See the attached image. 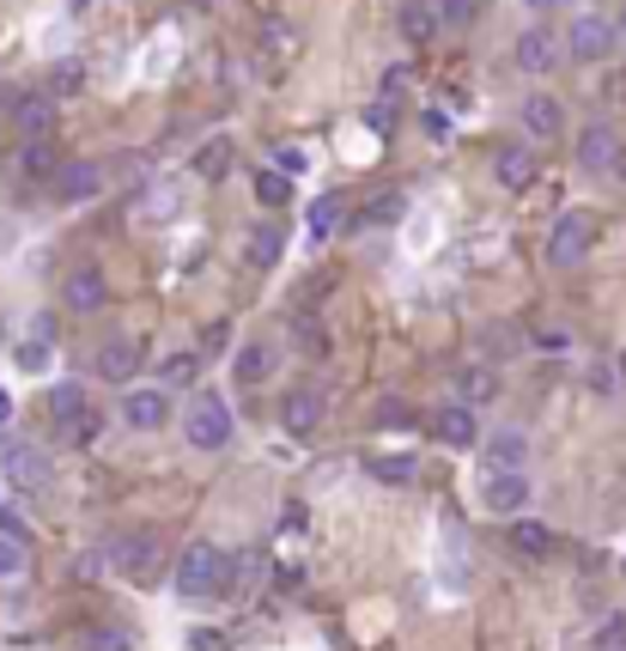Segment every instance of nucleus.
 Listing matches in <instances>:
<instances>
[{
	"instance_id": "09e8293b",
	"label": "nucleus",
	"mask_w": 626,
	"mask_h": 651,
	"mask_svg": "<svg viewBox=\"0 0 626 651\" xmlns=\"http://www.w3.org/2000/svg\"><path fill=\"white\" fill-rule=\"evenodd\" d=\"M177 7H207V0H177Z\"/></svg>"
},
{
	"instance_id": "aec40b11",
	"label": "nucleus",
	"mask_w": 626,
	"mask_h": 651,
	"mask_svg": "<svg viewBox=\"0 0 626 651\" xmlns=\"http://www.w3.org/2000/svg\"><path fill=\"white\" fill-rule=\"evenodd\" d=\"M438 438H445V445H456V451H468V445H475V438H480V426H475V408H468V402H445V408H438Z\"/></svg>"
},
{
	"instance_id": "20e7f679",
	"label": "nucleus",
	"mask_w": 626,
	"mask_h": 651,
	"mask_svg": "<svg viewBox=\"0 0 626 651\" xmlns=\"http://www.w3.org/2000/svg\"><path fill=\"white\" fill-rule=\"evenodd\" d=\"M590 244H596V226H590V214H578V207H566V214L554 219V231H547V263H554V268H578L584 256H590Z\"/></svg>"
},
{
	"instance_id": "f03ea898",
	"label": "nucleus",
	"mask_w": 626,
	"mask_h": 651,
	"mask_svg": "<svg viewBox=\"0 0 626 651\" xmlns=\"http://www.w3.org/2000/svg\"><path fill=\"white\" fill-rule=\"evenodd\" d=\"M0 481H7L19 500H43V493L56 487V463H49V451L12 438V445H0Z\"/></svg>"
},
{
	"instance_id": "4be33fe9",
	"label": "nucleus",
	"mask_w": 626,
	"mask_h": 651,
	"mask_svg": "<svg viewBox=\"0 0 626 651\" xmlns=\"http://www.w3.org/2000/svg\"><path fill=\"white\" fill-rule=\"evenodd\" d=\"M61 165H68V159L56 152V140H49V135L43 140H24V147L12 152V171H19V177H56Z\"/></svg>"
},
{
	"instance_id": "79ce46f5",
	"label": "nucleus",
	"mask_w": 626,
	"mask_h": 651,
	"mask_svg": "<svg viewBox=\"0 0 626 651\" xmlns=\"http://www.w3.org/2000/svg\"><path fill=\"white\" fill-rule=\"evenodd\" d=\"M480 347H499V359H511V329L505 323L499 329H480Z\"/></svg>"
},
{
	"instance_id": "0eeeda50",
	"label": "nucleus",
	"mask_w": 626,
	"mask_h": 651,
	"mask_svg": "<svg viewBox=\"0 0 626 651\" xmlns=\"http://www.w3.org/2000/svg\"><path fill=\"white\" fill-rule=\"evenodd\" d=\"M615 37H620V31L603 19V12H578V19H572V37H566V56H572V61H608Z\"/></svg>"
},
{
	"instance_id": "de8ad7c7",
	"label": "nucleus",
	"mask_w": 626,
	"mask_h": 651,
	"mask_svg": "<svg viewBox=\"0 0 626 651\" xmlns=\"http://www.w3.org/2000/svg\"><path fill=\"white\" fill-rule=\"evenodd\" d=\"M7 414H12V402H7V389H0V421H7Z\"/></svg>"
},
{
	"instance_id": "dca6fc26",
	"label": "nucleus",
	"mask_w": 626,
	"mask_h": 651,
	"mask_svg": "<svg viewBox=\"0 0 626 651\" xmlns=\"http://www.w3.org/2000/svg\"><path fill=\"white\" fill-rule=\"evenodd\" d=\"M116 572H122V579H152V572H159V536H152V530L128 536L122 549H116Z\"/></svg>"
},
{
	"instance_id": "ddd939ff",
	"label": "nucleus",
	"mask_w": 626,
	"mask_h": 651,
	"mask_svg": "<svg viewBox=\"0 0 626 651\" xmlns=\"http://www.w3.org/2000/svg\"><path fill=\"white\" fill-rule=\"evenodd\" d=\"M578 165H584V171H615V165H620V135H615V128H608V122L584 128V135H578Z\"/></svg>"
},
{
	"instance_id": "412c9836",
	"label": "nucleus",
	"mask_w": 626,
	"mask_h": 651,
	"mask_svg": "<svg viewBox=\"0 0 626 651\" xmlns=\"http://www.w3.org/2000/svg\"><path fill=\"white\" fill-rule=\"evenodd\" d=\"M140 366H147V354H140L135 342H103L98 347V377H110V384H128Z\"/></svg>"
},
{
	"instance_id": "9d476101",
	"label": "nucleus",
	"mask_w": 626,
	"mask_h": 651,
	"mask_svg": "<svg viewBox=\"0 0 626 651\" xmlns=\"http://www.w3.org/2000/svg\"><path fill=\"white\" fill-rule=\"evenodd\" d=\"M511 61H517L524 73H547V68H559V37L547 31V24H529V31L511 43Z\"/></svg>"
},
{
	"instance_id": "c03bdc74",
	"label": "nucleus",
	"mask_w": 626,
	"mask_h": 651,
	"mask_svg": "<svg viewBox=\"0 0 626 651\" xmlns=\"http://www.w3.org/2000/svg\"><path fill=\"white\" fill-rule=\"evenodd\" d=\"M536 347H547V354H559V347H566V329H536Z\"/></svg>"
},
{
	"instance_id": "bb28decb",
	"label": "nucleus",
	"mask_w": 626,
	"mask_h": 651,
	"mask_svg": "<svg viewBox=\"0 0 626 651\" xmlns=\"http://www.w3.org/2000/svg\"><path fill=\"white\" fill-rule=\"evenodd\" d=\"M256 579H262V554H256V549H231V579H226V603H244Z\"/></svg>"
},
{
	"instance_id": "9b49d317",
	"label": "nucleus",
	"mask_w": 626,
	"mask_h": 651,
	"mask_svg": "<svg viewBox=\"0 0 626 651\" xmlns=\"http://www.w3.org/2000/svg\"><path fill=\"white\" fill-rule=\"evenodd\" d=\"M49 184H56L61 207H80V201H91V195L103 189V171H98V165H91V159H68L56 177H49Z\"/></svg>"
},
{
	"instance_id": "5701e85b",
	"label": "nucleus",
	"mask_w": 626,
	"mask_h": 651,
	"mask_svg": "<svg viewBox=\"0 0 626 651\" xmlns=\"http://www.w3.org/2000/svg\"><path fill=\"white\" fill-rule=\"evenodd\" d=\"M505 542H511L524 560H547L554 554V530L536 524V517H511V530H505Z\"/></svg>"
},
{
	"instance_id": "a19ab883",
	"label": "nucleus",
	"mask_w": 626,
	"mask_h": 651,
	"mask_svg": "<svg viewBox=\"0 0 626 651\" xmlns=\"http://www.w3.org/2000/svg\"><path fill=\"white\" fill-rule=\"evenodd\" d=\"M19 366H24V372H43V366H49V347H43V342H24V347H19Z\"/></svg>"
},
{
	"instance_id": "f8f14e48",
	"label": "nucleus",
	"mask_w": 626,
	"mask_h": 651,
	"mask_svg": "<svg viewBox=\"0 0 626 651\" xmlns=\"http://www.w3.org/2000/svg\"><path fill=\"white\" fill-rule=\"evenodd\" d=\"M56 98H43V92H31V98H19L12 103V135L19 140H43V135H56Z\"/></svg>"
},
{
	"instance_id": "f704fd0d",
	"label": "nucleus",
	"mask_w": 626,
	"mask_h": 651,
	"mask_svg": "<svg viewBox=\"0 0 626 651\" xmlns=\"http://www.w3.org/2000/svg\"><path fill=\"white\" fill-rule=\"evenodd\" d=\"M195 372H201V354H171L165 359V384H189Z\"/></svg>"
},
{
	"instance_id": "72a5a7b5",
	"label": "nucleus",
	"mask_w": 626,
	"mask_h": 651,
	"mask_svg": "<svg viewBox=\"0 0 626 651\" xmlns=\"http://www.w3.org/2000/svg\"><path fill=\"white\" fill-rule=\"evenodd\" d=\"M86 651H135V645H128L122 628H91L86 633Z\"/></svg>"
},
{
	"instance_id": "6e6552de",
	"label": "nucleus",
	"mask_w": 626,
	"mask_h": 651,
	"mask_svg": "<svg viewBox=\"0 0 626 651\" xmlns=\"http://www.w3.org/2000/svg\"><path fill=\"white\" fill-rule=\"evenodd\" d=\"M61 305L73 310V317H91V310H103L110 305V280H103V268H68V280H61Z\"/></svg>"
},
{
	"instance_id": "473e14b6",
	"label": "nucleus",
	"mask_w": 626,
	"mask_h": 651,
	"mask_svg": "<svg viewBox=\"0 0 626 651\" xmlns=\"http://www.w3.org/2000/svg\"><path fill=\"white\" fill-rule=\"evenodd\" d=\"M438 12H445V24H456V31H463V24L480 19V0H438Z\"/></svg>"
},
{
	"instance_id": "2f4dec72",
	"label": "nucleus",
	"mask_w": 626,
	"mask_h": 651,
	"mask_svg": "<svg viewBox=\"0 0 626 651\" xmlns=\"http://www.w3.org/2000/svg\"><path fill=\"white\" fill-rule=\"evenodd\" d=\"M401 214H408V195H396V189H384V195L371 201V219H377V226H396Z\"/></svg>"
},
{
	"instance_id": "4468645a",
	"label": "nucleus",
	"mask_w": 626,
	"mask_h": 651,
	"mask_svg": "<svg viewBox=\"0 0 626 651\" xmlns=\"http://www.w3.org/2000/svg\"><path fill=\"white\" fill-rule=\"evenodd\" d=\"M524 128H529V140H559L566 135V103L547 98V92H529L524 98Z\"/></svg>"
},
{
	"instance_id": "f3484780",
	"label": "nucleus",
	"mask_w": 626,
	"mask_h": 651,
	"mask_svg": "<svg viewBox=\"0 0 626 651\" xmlns=\"http://www.w3.org/2000/svg\"><path fill=\"white\" fill-rule=\"evenodd\" d=\"M396 24H401L408 43H433V37L445 31V12H438V0H401Z\"/></svg>"
},
{
	"instance_id": "423d86ee",
	"label": "nucleus",
	"mask_w": 626,
	"mask_h": 651,
	"mask_svg": "<svg viewBox=\"0 0 626 651\" xmlns=\"http://www.w3.org/2000/svg\"><path fill=\"white\" fill-rule=\"evenodd\" d=\"M529 500H536V493H529V475H524V468H493L487 487H480V505H487L493 517H524Z\"/></svg>"
},
{
	"instance_id": "a18cd8bd",
	"label": "nucleus",
	"mask_w": 626,
	"mask_h": 651,
	"mask_svg": "<svg viewBox=\"0 0 626 651\" xmlns=\"http://www.w3.org/2000/svg\"><path fill=\"white\" fill-rule=\"evenodd\" d=\"M396 92H408V73L389 68V73H384V98H396Z\"/></svg>"
},
{
	"instance_id": "39448f33",
	"label": "nucleus",
	"mask_w": 626,
	"mask_h": 651,
	"mask_svg": "<svg viewBox=\"0 0 626 651\" xmlns=\"http://www.w3.org/2000/svg\"><path fill=\"white\" fill-rule=\"evenodd\" d=\"M171 408H177V402H171V389H165V384H135L122 396V421L135 426V433H159V426L171 421Z\"/></svg>"
},
{
	"instance_id": "2eb2a0df",
	"label": "nucleus",
	"mask_w": 626,
	"mask_h": 651,
	"mask_svg": "<svg viewBox=\"0 0 626 651\" xmlns=\"http://www.w3.org/2000/svg\"><path fill=\"white\" fill-rule=\"evenodd\" d=\"M280 426L292 438L317 433V426H322V389H292V396L280 402Z\"/></svg>"
},
{
	"instance_id": "cd10ccee",
	"label": "nucleus",
	"mask_w": 626,
	"mask_h": 651,
	"mask_svg": "<svg viewBox=\"0 0 626 651\" xmlns=\"http://www.w3.org/2000/svg\"><path fill=\"white\" fill-rule=\"evenodd\" d=\"M268 372H274V354H268L262 342H244V347H238V359H231V377H238V384L250 389V384H262Z\"/></svg>"
},
{
	"instance_id": "e433bc0d",
	"label": "nucleus",
	"mask_w": 626,
	"mask_h": 651,
	"mask_svg": "<svg viewBox=\"0 0 626 651\" xmlns=\"http://www.w3.org/2000/svg\"><path fill=\"white\" fill-rule=\"evenodd\" d=\"M414 421H420V414H414L401 396H389L384 408H377V426H414Z\"/></svg>"
},
{
	"instance_id": "49530a36",
	"label": "nucleus",
	"mask_w": 626,
	"mask_h": 651,
	"mask_svg": "<svg viewBox=\"0 0 626 651\" xmlns=\"http://www.w3.org/2000/svg\"><path fill=\"white\" fill-rule=\"evenodd\" d=\"M529 12H559V0H524Z\"/></svg>"
},
{
	"instance_id": "ea45409f",
	"label": "nucleus",
	"mask_w": 626,
	"mask_h": 651,
	"mask_svg": "<svg viewBox=\"0 0 626 651\" xmlns=\"http://www.w3.org/2000/svg\"><path fill=\"white\" fill-rule=\"evenodd\" d=\"M49 92H80V68H73V61H61V68L49 73Z\"/></svg>"
},
{
	"instance_id": "c9c22d12",
	"label": "nucleus",
	"mask_w": 626,
	"mask_h": 651,
	"mask_svg": "<svg viewBox=\"0 0 626 651\" xmlns=\"http://www.w3.org/2000/svg\"><path fill=\"white\" fill-rule=\"evenodd\" d=\"M274 165H280L286 177H298V171H310V152H305V147H292V140H286V147H274Z\"/></svg>"
},
{
	"instance_id": "a211bd4d",
	"label": "nucleus",
	"mask_w": 626,
	"mask_h": 651,
	"mask_svg": "<svg viewBox=\"0 0 626 651\" xmlns=\"http://www.w3.org/2000/svg\"><path fill=\"white\" fill-rule=\"evenodd\" d=\"M365 475L384 481V487H408V481L420 475V457H414V451H371V457H365Z\"/></svg>"
},
{
	"instance_id": "7c9ffc66",
	"label": "nucleus",
	"mask_w": 626,
	"mask_h": 651,
	"mask_svg": "<svg viewBox=\"0 0 626 651\" xmlns=\"http://www.w3.org/2000/svg\"><path fill=\"white\" fill-rule=\"evenodd\" d=\"M590 645L596 651H626V615H603V621H596Z\"/></svg>"
},
{
	"instance_id": "f257e3e1",
	"label": "nucleus",
	"mask_w": 626,
	"mask_h": 651,
	"mask_svg": "<svg viewBox=\"0 0 626 651\" xmlns=\"http://www.w3.org/2000/svg\"><path fill=\"white\" fill-rule=\"evenodd\" d=\"M226 579H231V549H219V542L201 536L177 554V596L182 603H207V596L226 603Z\"/></svg>"
},
{
	"instance_id": "3c124183",
	"label": "nucleus",
	"mask_w": 626,
	"mask_h": 651,
	"mask_svg": "<svg viewBox=\"0 0 626 651\" xmlns=\"http://www.w3.org/2000/svg\"><path fill=\"white\" fill-rule=\"evenodd\" d=\"M620 377H626V354H620Z\"/></svg>"
},
{
	"instance_id": "c85d7f7f",
	"label": "nucleus",
	"mask_w": 626,
	"mask_h": 651,
	"mask_svg": "<svg viewBox=\"0 0 626 651\" xmlns=\"http://www.w3.org/2000/svg\"><path fill=\"white\" fill-rule=\"evenodd\" d=\"M341 219H347L341 195H317V201H310V238H335V231H341Z\"/></svg>"
},
{
	"instance_id": "8fccbe9b",
	"label": "nucleus",
	"mask_w": 626,
	"mask_h": 651,
	"mask_svg": "<svg viewBox=\"0 0 626 651\" xmlns=\"http://www.w3.org/2000/svg\"><path fill=\"white\" fill-rule=\"evenodd\" d=\"M620 37H626V12H620Z\"/></svg>"
},
{
	"instance_id": "58836bf2",
	"label": "nucleus",
	"mask_w": 626,
	"mask_h": 651,
	"mask_svg": "<svg viewBox=\"0 0 626 651\" xmlns=\"http://www.w3.org/2000/svg\"><path fill=\"white\" fill-rule=\"evenodd\" d=\"M189 651H231V640L219 628H189Z\"/></svg>"
},
{
	"instance_id": "b1692460",
	"label": "nucleus",
	"mask_w": 626,
	"mask_h": 651,
	"mask_svg": "<svg viewBox=\"0 0 626 651\" xmlns=\"http://www.w3.org/2000/svg\"><path fill=\"white\" fill-rule=\"evenodd\" d=\"M480 457H487V468H524L529 463V438L517 433V426H499V433L487 438V451H480Z\"/></svg>"
},
{
	"instance_id": "1a4fd4ad",
	"label": "nucleus",
	"mask_w": 626,
	"mask_h": 651,
	"mask_svg": "<svg viewBox=\"0 0 626 651\" xmlns=\"http://www.w3.org/2000/svg\"><path fill=\"white\" fill-rule=\"evenodd\" d=\"M536 171H541V159H536V147H529V140H511V147L493 152V184L511 189V195L536 184Z\"/></svg>"
},
{
	"instance_id": "4c0bfd02",
	"label": "nucleus",
	"mask_w": 626,
	"mask_h": 651,
	"mask_svg": "<svg viewBox=\"0 0 626 651\" xmlns=\"http://www.w3.org/2000/svg\"><path fill=\"white\" fill-rule=\"evenodd\" d=\"M12 572H24V542L0 536V579H12Z\"/></svg>"
},
{
	"instance_id": "7ed1b4c3",
	"label": "nucleus",
	"mask_w": 626,
	"mask_h": 651,
	"mask_svg": "<svg viewBox=\"0 0 626 651\" xmlns=\"http://www.w3.org/2000/svg\"><path fill=\"white\" fill-rule=\"evenodd\" d=\"M231 433H238V421H231V408L219 396H195L182 408V445L189 451H226Z\"/></svg>"
},
{
	"instance_id": "6ab92c4d",
	"label": "nucleus",
	"mask_w": 626,
	"mask_h": 651,
	"mask_svg": "<svg viewBox=\"0 0 626 651\" xmlns=\"http://www.w3.org/2000/svg\"><path fill=\"white\" fill-rule=\"evenodd\" d=\"M456 402H468V408H487V402H499V372L493 366H463L450 384Z\"/></svg>"
},
{
	"instance_id": "37998d69",
	"label": "nucleus",
	"mask_w": 626,
	"mask_h": 651,
	"mask_svg": "<svg viewBox=\"0 0 626 651\" xmlns=\"http://www.w3.org/2000/svg\"><path fill=\"white\" fill-rule=\"evenodd\" d=\"M262 37H268V49H274V56H286V49H292V31H286L280 19H268V31H262Z\"/></svg>"
},
{
	"instance_id": "393cba45",
	"label": "nucleus",
	"mask_w": 626,
	"mask_h": 651,
	"mask_svg": "<svg viewBox=\"0 0 626 651\" xmlns=\"http://www.w3.org/2000/svg\"><path fill=\"white\" fill-rule=\"evenodd\" d=\"M286 250V231L274 226V219H262V226H250V238H244V256H250V268H274Z\"/></svg>"
},
{
	"instance_id": "a878e982",
	"label": "nucleus",
	"mask_w": 626,
	"mask_h": 651,
	"mask_svg": "<svg viewBox=\"0 0 626 651\" xmlns=\"http://www.w3.org/2000/svg\"><path fill=\"white\" fill-rule=\"evenodd\" d=\"M231 135H213V140H201V147H195V177H201V184H219V177L231 171Z\"/></svg>"
},
{
	"instance_id": "c756f323",
	"label": "nucleus",
	"mask_w": 626,
	"mask_h": 651,
	"mask_svg": "<svg viewBox=\"0 0 626 651\" xmlns=\"http://www.w3.org/2000/svg\"><path fill=\"white\" fill-rule=\"evenodd\" d=\"M256 195H262L268 207H280V201H292V177L280 171V165H268V171H256Z\"/></svg>"
}]
</instances>
